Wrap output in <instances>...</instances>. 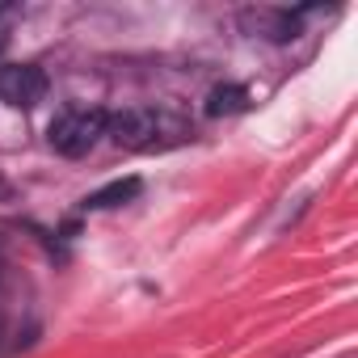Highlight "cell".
<instances>
[{"label":"cell","instance_id":"1","mask_svg":"<svg viewBox=\"0 0 358 358\" xmlns=\"http://www.w3.org/2000/svg\"><path fill=\"white\" fill-rule=\"evenodd\" d=\"M106 135L127 148V152H160V148H173L190 135V127L182 118H173L164 110H148V106H131V110H118L106 118Z\"/></svg>","mask_w":358,"mask_h":358},{"label":"cell","instance_id":"2","mask_svg":"<svg viewBox=\"0 0 358 358\" xmlns=\"http://www.w3.org/2000/svg\"><path fill=\"white\" fill-rule=\"evenodd\" d=\"M106 110H89V106H72L51 122V148L59 156H89L101 135H106Z\"/></svg>","mask_w":358,"mask_h":358},{"label":"cell","instance_id":"3","mask_svg":"<svg viewBox=\"0 0 358 358\" xmlns=\"http://www.w3.org/2000/svg\"><path fill=\"white\" fill-rule=\"evenodd\" d=\"M47 97V72L34 64H0V101L13 110H34Z\"/></svg>","mask_w":358,"mask_h":358},{"label":"cell","instance_id":"4","mask_svg":"<svg viewBox=\"0 0 358 358\" xmlns=\"http://www.w3.org/2000/svg\"><path fill=\"white\" fill-rule=\"evenodd\" d=\"M241 22H245V30H253L262 38H274V43H287L299 30V22L291 13H278V9H257V13H245Z\"/></svg>","mask_w":358,"mask_h":358},{"label":"cell","instance_id":"5","mask_svg":"<svg viewBox=\"0 0 358 358\" xmlns=\"http://www.w3.org/2000/svg\"><path fill=\"white\" fill-rule=\"evenodd\" d=\"M135 194H139V177H122V182H110V186L93 190V194L85 199V207H89V211H110V207L131 203Z\"/></svg>","mask_w":358,"mask_h":358},{"label":"cell","instance_id":"6","mask_svg":"<svg viewBox=\"0 0 358 358\" xmlns=\"http://www.w3.org/2000/svg\"><path fill=\"white\" fill-rule=\"evenodd\" d=\"M249 106V89L245 85H215L207 93V114L211 118H228V114H241Z\"/></svg>","mask_w":358,"mask_h":358},{"label":"cell","instance_id":"7","mask_svg":"<svg viewBox=\"0 0 358 358\" xmlns=\"http://www.w3.org/2000/svg\"><path fill=\"white\" fill-rule=\"evenodd\" d=\"M9 199H13V186L5 182V177H0V203H9Z\"/></svg>","mask_w":358,"mask_h":358},{"label":"cell","instance_id":"8","mask_svg":"<svg viewBox=\"0 0 358 358\" xmlns=\"http://www.w3.org/2000/svg\"><path fill=\"white\" fill-rule=\"evenodd\" d=\"M5 13H9V9H5V5H0V17H5Z\"/></svg>","mask_w":358,"mask_h":358},{"label":"cell","instance_id":"9","mask_svg":"<svg viewBox=\"0 0 358 358\" xmlns=\"http://www.w3.org/2000/svg\"><path fill=\"white\" fill-rule=\"evenodd\" d=\"M0 312H5V308H0Z\"/></svg>","mask_w":358,"mask_h":358}]
</instances>
